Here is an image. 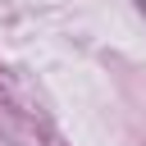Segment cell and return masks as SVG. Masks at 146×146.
<instances>
[{"instance_id": "cell-1", "label": "cell", "mask_w": 146, "mask_h": 146, "mask_svg": "<svg viewBox=\"0 0 146 146\" xmlns=\"http://www.w3.org/2000/svg\"><path fill=\"white\" fill-rule=\"evenodd\" d=\"M137 9H141V14H146V0H137Z\"/></svg>"}]
</instances>
